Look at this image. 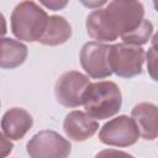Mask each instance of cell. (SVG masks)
<instances>
[{
    "label": "cell",
    "instance_id": "cell-10",
    "mask_svg": "<svg viewBox=\"0 0 158 158\" xmlns=\"http://www.w3.org/2000/svg\"><path fill=\"white\" fill-rule=\"evenodd\" d=\"M33 118L23 109L14 107L7 110L1 120L2 135L9 139H21L32 127Z\"/></svg>",
    "mask_w": 158,
    "mask_h": 158
},
{
    "label": "cell",
    "instance_id": "cell-14",
    "mask_svg": "<svg viewBox=\"0 0 158 158\" xmlns=\"http://www.w3.org/2000/svg\"><path fill=\"white\" fill-rule=\"evenodd\" d=\"M27 57V47L12 38L1 41V68L12 69L21 65Z\"/></svg>",
    "mask_w": 158,
    "mask_h": 158
},
{
    "label": "cell",
    "instance_id": "cell-16",
    "mask_svg": "<svg viewBox=\"0 0 158 158\" xmlns=\"http://www.w3.org/2000/svg\"><path fill=\"white\" fill-rule=\"evenodd\" d=\"M146 57H147V69H148V73H149V75L152 77L153 80L158 81V52L151 47L148 49Z\"/></svg>",
    "mask_w": 158,
    "mask_h": 158
},
{
    "label": "cell",
    "instance_id": "cell-11",
    "mask_svg": "<svg viewBox=\"0 0 158 158\" xmlns=\"http://www.w3.org/2000/svg\"><path fill=\"white\" fill-rule=\"evenodd\" d=\"M131 115L144 139L152 141L158 137V106L151 102H139L132 109Z\"/></svg>",
    "mask_w": 158,
    "mask_h": 158
},
{
    "label": "cell",
    "instance_id": "cell-9",
    "mask_svg": "<svg viewBox=\"0 0 158 158\" xmlns=\"http://www.w3.org/2000/svg\"><path fill=\"white\" fill-rule=\"evenodd\" d=\"M63 128L70 139L75 142H83L95 135L99 128V123L86 112L72 111L65 116Z\"/></svg>",
    "mask_w": 158,
    "mask_h": 158
},
{
    "label": "cell",
    "instance_id": "cell-15",
    "mask_svg": "<svg viewBox=\"0 0 158 158\" xmlns=\"http://www.w3.org/2000/svg\"><path fill=\"white\" fill-rule=\"evenodd\" d=\"M152 32H153L152 22L146 20V19H143L142 22L137 27H135L133 30L121 35V38H122L123 43H126V44L139 47V46L147 43L149 37L152 36Z\"/></svg>",
    "mask_w": 158,
    "mask_h": 158
},
{
    "label": "cell",
    "instance_id": "cell-20",
    "mask_svg": "<svg viewBox=\"0 0 158 158\" xmlns=\"http://www.w3.org/2000/svg\"><path fill=\"white\" fill-rule=\"evenodd\" d=\"M152 48L158 52V31H157V32L154 33V36L152 37Z\"/></svg>",
    "mask_w": 158,
    "mask_h": 158
},
{
    "label": "cell",
    "instance_id": "cell-3",
    "mask_svg": "<svg viewBox=\"0 0 158 158\" xmlns=\"http://www.w3.org/2000/svg\"><path fill=\"white\" fill-rule=\"evenodd\" d=\"M144 56V51L141 47L116 43L109 48V64L116 75L133 78L142 73Z\"/></svg>",
    "mask_w": 158,
    "mask_h": 158
},
{
    "label": "cell",
    "instance_id": "cell-17",
    "mask_svg": "<svg viewBox=\"0 0 158 158\" xmlns=\"http://www.w3.org/2000/svg\"><path fill=\"white\" fill-rule=\"evenodd\" d=\"M95 158H133L131 154L122 152V151H116V149H104L99 152Z\"/></svg>",
    "mask_w": 158,
    "mask_h": 158
},
{
    "label": "cell",
    "instance_id": "cell-4",
    "mask_svg": "<svg viewBox=\"0 0 158 158\" xmlns=\"http://www.w3.org/2000/svg\"><path fill=\"white\" fill-rule=\"evenodd\" d=\"M104 10L110 26L120 37L137 27L144 15L143 5L138 1H112Z\"/></svg>",
    "mask_w": 158,
    "mask_h": 158
},
{
    "label": "cell",
    "instance_id": "cell-19",
    "mask_svg": "<svg viewBox=\"0 0 158 158\" xmlns=\"http://www.w3.org/2000/svg\"><path fill=\"white\" fill-rule=\"evenodd\" d=\"M41 4L44 5L46 7H49L51 10L56 11V10H59V9L64 7L67 5V1H63V2H60V1H42Z\"/></svg>",
    "mask_w": 158,
    "mask_h": 158
},
{
    "label": "cell",
    "instance_id": "cell-7",
    "mask_svg": "<svg viewBox=\"0 0 158 158\" xmlns=\"http://www.w3.org/2000/svg\"><path fill=\"white\" fill-rule=\"evenodd\" d=\"M139 131L133 118L121 115L106 122L99 132V138L107 146L128 147L138 141Z\"/></svg>",
    "mask_w": 158,
    "mask_h": 158
},
{
    "label": "cell",
    "instance_id": "cell-8",
    "mask_svg": "<svg viewBox=\"0 0 158 158\" xmlns=\"http://www.w3.org/2000/svg\"><path fill=\"white\" fill-rule=\"evenodd\" d=\"M110 46L99 42H88L80 51V63L83 69L94 79H104L112 74L109 64Z\"/></svg>",
    "mask_w": 158,
    "mask_h": 158
},
{
    "label": "cell",
    "instance_id": "cell-18",
    "mask_svg": "<svg viewBox=\"0 0 158 158\" xmlns=\"http://www.w3.org/2000/svg\"><path fill=\"white\" fill-rule=\"evenodd\" d=\"M0 138H1V158H5L6 157V154L9 153V152H11V149H12V143L10 142V139H7V137H5L2 133H1V136H0Z\"/></svg>",
    "mask_w": 158,
    "mask_h": 158
},
{
    "label": "cell",
    "instance_id": "cell-13",
    "mask_svg": "<svg viewBox=\"0 0 158 158\" xmlns=\"http://www.w3.org/2000/svg\"><path fill=\"white\" fill-rule=\"evenodd\" d=\"M72 36V27L69 22L62 16H49L46 31L41 40L46 46H59L67 42Z\"/></svg>",
    "mask_w": 158,
    "mask_h": 158
},
{
    "label": "cell",
    "instance_id": "cell-12",
    "mask_svg": "<svg viewBox=\"0 0 158 158\" xmlns=\"http://www.w3.org/2000/svg\"><path fill=\"white\" fill-rule=\"evenodd\" d=\"M86 31L93 40L99 42H110L118 37L111 28L104 9H98L89 14L86 17Z\"/></svg>",
    "mask_w": 158,
    "mask_h": 158
},
{
    "label": "cell",
    "instance_id": "cell-1",
    "mask_svg": "<svg viewBox=\"0 0 158 158\" xmlns=\"http://www.w3.org/2000/svg\"><path fill=\"white\" fill-rule=\"evenodd\" d=\"M48 15L33 1H22L12 11L11 15V31L22 41L35 42L40 41L43 36Z\"/></svg>",
    "mask_w": 158,
    "mask_h": 158
},
{
    "label": "cell",
    "instance_id": "cell-21",
    "mask_svg": "<svg viewBox=\"0 0 158 158\" xmlns=\"http://www.w3.org/2000/svg\"><path fill=\"white\" fill-rule=\"evenodd\" d=\"M153 5H154V7H156V10L158 11V0H156V1H153Z\"/></svg>",
    "mask_w": 158,
    "mask_h": 158
},
{
    "label": "cell",
    "instance_id": "cell-6",
    "mask_svg": "<svg viewBox=\"0 0 158 158\" xmlns=\"http://www.w3.org/2000/svg\"><path fill=\"white\" fill-rule=\"evenodd\" d=\"M91 83L84 74L72 70L62 74L54 86L57 101L67 107H77L84 104L85 93Z\"/></svg>",
    "mask_w": 158,
    "mask_h": 158
},
{
    "label": "cell",
    "instance_id": "cell-5",
    "mask_svg": "<svg viewBox=\"0 0 158 158\" xmlns=\"http://www.w3.org/2000/svg\"><path fill=\"white\" fill-rule=\"evenodd\" d=\"M70 149L69 141L51 130L36 133L27 143L30 158H68Z\"/></svg>",
    "mask_w": 158,
    "mask_h": 158
},
{
    "label": "cell",
    "instance_id": "cell-2",
    "mask_svg": "<svg viewBox=\"0 0 158 158\" xmlns=\"http://www.w3.org/2000/svg\"><path fill=\"white\" fill-rule=\"evenodd\" d=\"M121 105V90L112 81L91 83L84 96V107L86 114L99 120L114 116L120 111Z\"/></svg>",
    "mask_w": 158,
    "mask_h": 158
}]
</instances>
